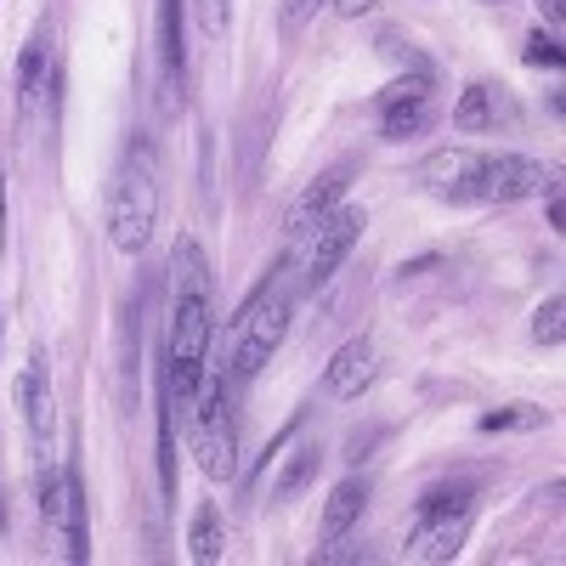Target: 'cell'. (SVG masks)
I'll return each mask as SVG.
<instances>
[{
	"mask_svg": "<svg viewBox=\"0 0 566 566\" xmlns=\"http://www.w3.org/2000/svg\"><path fill=\"white\" fill-rule=\"evenodd\" d=\"M374 386V340H346L335 357H328V368H323V391L335 397V402H357L363 391Z\"/></svg>",
	"mask_w": 566,
	"mask_h": 566,
	"instance_id": "7c38bea8",
	"label": "cell"
},
{
	"mask_svg": "<svg viewBox=\"0 0 566 566\" xmlns=\"http://www.w3.org/2000/svg\"><path fill=\"white\" fill-rule=\"evenodd\" d=\"M476 176H482V154L470 148H442L419 165V187L442 205H470L476 199Z\"/></svg>",
	"mask_w": 566,
	"mask_h": 566,
	"instance_id": "30bf717a",
	"label": "cell"
},
{
	"mask_svg": "<svg viewBox=\"0 0 566 566\" xmlns=\"http://www.w3.org/2000/svg\"><path fill=\"white\" fill-rule=\"evenodd\" d=\"M0 244H7V181H0Z\"/></svg>",
	"mask_w": 566,
	"mask_h": 566,
	"instance_id": "f546056e",
	"label": "cell"
},
{
	"mask_svg": "<svg viewBox=\"0 0 566 566\" xmlns=\"http://www.w3.org/2000/svg\"><path fill=\"white\" fill-rule=\"evenodd\" d=\"M0 533H7V499H0Z\"/></svg>",
	"mask_w": 566,
	"mask_h": 566,
	"instance_id": "4dcf8cb0",
	"label": "cell"
},
{
	"mask_svg": "<svg viewBox=\"0 0 566 566\" xmlns=\"http://www.w3.org/2000/svg\"><path fill=\"white\" fill-rule=\"evenodd\" d=\"M549 181H555V170H544V159H533V154H482L476 199H488V205H522V199H538Z\"/></svg>",
	"mask_w": 566,
	"mask_h": 566,
	"instance_id": "ba28073f",
	"label": "cell"
},
{
	"mask_svg": "<svg viewBox=\"0 0 566 566\" xmlns=\"http://www.w3.org/2000/svg\"><path fill=\"white\" fill-rule=\"evenodd\" d=\"M363 510H368V482L363 476L335 482V488H328V499H323V538H346L363 522Z\"/></svg>",
	"mask_w": 566,
	"mask_h": 566,
	"instance_id": "e0dca14e",
	"label": "cell"
},
{
	"mask_svg": "<svg viewBox=\"0 0 566 566\" xmlns=\"http://www.w3.org/2000/svg\"><path fill=\"white\" fill-rule=\"evenodd\" d=\"M45 80H52V34H34L18 57V119L34 125L40 119V103H45Z\"/></svg>",
	"mask_w": 566,
	"mask_h": 566,
	"instance_id": "5bb4252c",
	"label": "cell"
},
{
	"mask_svg": "<svg viewBox=\"0 0 566 566\" xmlns=\"http://www.w3.org/2000/svg\"><path fill=\"white\" fill-rule=\"evenodd\" d=\"M352 170H357L352 159H340L335 170H323V176L306 187V193L290 205V216H283V232H290V239H306V232H312L328 210H335V205H340V193L352 187Z\"/></svg>",
	"mask_w": 566,
	"mask_h": 566,
	"instance_id": "8fae6325",
	"label": "cell"
},
{
	"mask_svg": "<svg viewBox=\"0 0 566 566\" xmlns=\"http://www.w3.org/2000/svg\"><path fill=\"white\" fill-rule=\"evenodd\" d=\"M165 210V187H159V154L148 136H136L125 148V165L114 176V193H108V239L119 255H142L154 244V227Z\"/></svg>",
	"mask_w": 566,
	"mask_h": 566,
	"instance_id": "3957f363",
	"label": "cell"
},
{
	"mask_svg": "<svg viewBox=\"0 0 566 566\" xmlns=\"http://www.w3.org/2000/svg\"><path fill=\"white\" fill-rule=\"evenodd\" d=\"M232 391H239L232 363L205 368L193 408L181 413L187 448L199 453V470H205L210 482H232V476H239V402H232Z\"/></svg>",
	"mask_w": 566,
	"mask_h": 566,
	"instance_id": "7a4b0ae2",
	"label": "cell"
},
{
	"mask_svg": "<svg viewBox=\"0 0 566 566\" xmlns=\"http://www.w3.org/2000/svg\"><path fill=\"white\" fill-rule=\"evenodd\" d=\"M34 504H40V522L52 527L57 555L69 566L91 560L85 544V488H80V464L74 459H52V448L34 453Z\"/></svg>",
	"mask_w": 566,
	"mask_h": 566,
	"instance_id": "277c9868",
	"label": "cell"
},
{
	"mask_svg": "<svg viewBox=\"0 0 566 566\" xmlns=\"http://www.w3.org/2000/svg\"><path fill=\"white\" fill-rule=\"evenodd\" d=\"M317 7H323V0H283V18H277V23H283V34H295V29H301Z\"/></svg>",
	"mask_w": 566,
	"mask_h": 566,
	"instance_id": "484cf974",
	"label": "cell"
},
{
	"mask_svg": "<svg viewBox=\"0 0 566 566\" xmlns=\"http://www.w3.org/2000/svg\"><path fill=\"white\" fill-rule=\"evenodd\" d=\"M527 63H533V69H560V63H566V52H560V34L533 29V34H527Z\"/></svg>",
	"mask_w": 566,
	"mask_h": 566,
	"instance_id": "cb8c5ba5",
	"label": "cell"
},
{
	"mask_svg": "<svg viewBox=\"0 0 566 566\" xmlns=\"http://www.w3.org/2000/svg\"><path fill=\"white\" fill-rule=\"evenodd\" d=\"M187 555H193L199 566H216L227 555V527H221V504L216 499L193 504V522H187Z\"/></svg>",
	"mask_w": 566,
	"mask_h": 566,
	"instance_id": "ac0fdd59",
	"label": "cell"
},
{
	"mask_svg": "<svg viewBox=\"0 0 566 566\" xmlns=\"http://www.w3.org/2000/svg\"><path fill=\"white\" fill-rule=\"evenodd\" d=\"M363 227H368V210L363 205H335L312 232H306V272H301V283L306 290H323L328 277H335L340 266H346V255L357 250V239H363Z\"/></svg>",
	"mask_w": 566,
	"mask_h": 566,
	"instance_id": "52a82bcc",
	"label": "cell"
},
{
	"mask_svg": "<svg viewBox=\"0 0 566 566\" xmlns=\"http://www.w3.org/2000/svg\"><path fill=\"white\" fill-rule=\"evenodd\" d=\"M431 74H402L380 91V136L386 142H408L431 130Z\"/></svg>",
	"mask_w": 566,
	"mask_h": 566,
	"instance_id": "9c48e42d",
	"label": "cell"
},
{
	"mask_svg": "<svg viewBox=\"0 0 566 566\" xmlns=\"http://www.w3.org/2000/svg\"><path fill=\"white\" fill-rule=\"evenodd\" d=\"M470 515H476V493L470 488H431L413 504V522H408V560L419 566H437L453 560L470 538Z\"/></svg>",
	"mask_w": 566,
	"mask_h": 566,
	"instance_id": "8992f818",
	"label": "cell"
},
{
	"mask_svg": "<svg viewBox=\"0 0 566 566\" xmlns=\"http://www.w3.org/2000/svg\"><path fill=\"white\" fill-rule=\"evenodd\" d=\"M560 340H566V301L549 295V301L533 312V346H549V352H555Z\"/></svg>",
	"mask_w": 566,
	"mask_h": 566,
	"instance_id": "7402d4cb",
	"label": "cell"
},
{
	"mask_svg": "<svg viewBox=\"0 0 566 566\" xmlns=\"http://www.w3.org/2000/svg\"><path fill=\"white\" fill-rule=\"evenodd\" d=\"M538 424H549L544 408H533V402H510V408H488V413L476 419V431H482V437H504V431H538Z\"/></svg>",
	"mask_w": 566,
	"mask_h": 566,
	"instance_id": "ffe728a7",
	"label": "cell"
},
{
	"mask_svg": "<svg viewBox=\"0 0 566 566\" xmlns=\"http://www.w3.org/2000/svg\"><path fill=\"white\" fill-rule=\"evenodd\" d=\"M290 312H295V290L290 277H283V266L261 283V290L250 295V306L239 312V346H232V380H255V374L277 357L283 335H290Z\"/></svg>",
	"mask_w": 566,
	"mask_h": 566,
	"instance_id": "5b68a950",
	"label": "cell"
},
{
	"mask_svg": "<svg viewBox=\"0 0 566 566\" xmlns=\"http://www.w3.org/2000/svg\"><path fill=\"white\" fill-rule=\"evenodd\" d=\"M159 493L176 499V402L159 380Z\"/></svg>",
	"mask_w": 566,
	"mask_h": 566,
	"instance_id": "44dd1931",
	"label": "cell"
},
{
	"mask_svg": "<svg viewBox=\"0 0 566 566\" xmlns=\"http://www.w3.org/2000/svg\"><path fill=\"white\" fill-rule=\"evenodd\" d=\"M317 464H323V448H317V442H301V448L290 453V464H283V476L272 482V499H277V504H295V499L317 482Z\"/></svg>",
	"mask_w": 566,
	"mask_h": 566,
	"instance_id": "d6986e66",
	"label": "cell"
},
{
	"mask_svg": "<svg viewBox=\"0 0 566 566\" xmlns=\"http://www.w3.org/2000/svg\"><path fill=\"white\" fill-rule=\"evenodd\" d=\"M227 18H232V0H199V23H205L210 40L227 34Z\"/></svg>",
	"mask_w": 566,
	"mask_h": 566,
	"instance_id": "d4e9b609",
	"label": "cell"
},
{
	"mask_svg": "<svg viewBox=\"0 0 566 566\" xmlns=\"http://www.w3.org/2000/svg\"><path fill=\"white\" fill-rule=\"evenodd\" d=\"M499 119H510V97L499 85L476 80V85H464L459 91V103H453V130H499Z\"/></svg>",
	"mask_w": 566,
	"mask_h": 566,
	"instance_id": "2e32d148",
	"label": "cell"
},
{
	"mask_svg": "<svg viewBox=\"0 0 566 566\" xmlns=\"http://www.w3.org/2000/svg\"><path fill=\"white\" fill-rule=\"evenodd\" d=\"M159 63H165L170 103H181V85H187V0H159Z\"/></svg>",
	"mask_w": 566,
	"mask_h": 566,
	"instance_id": "9a60e30c",
	"label": "cell"
},
{
	"mask_svg": "<svg viewBox=\"0 0 566 566\" xmlns=\"http://www.w3.org/2000/svg\"><path fill=\"white\" fill-rule=\"evenodd\" d=\"M210 340H216V272L205 244L193 232H181L170 250V323H165V374H159L176 413H187L199 397Z\"/></svg>",
	"mask_w": 566,
	"mask_h": 566,
	"instance_id": "6da1fadb",
	"label": "cell"
},
{
	"mask_svg": "<svg viewBox=\"0 0 566 566\" xmlns=\"http://www.w3.org/2000/svg\"><path fill=\"white\" fill-rule=\"evenodd\" d=\"M23 419H29V437H34V453L52 448V386H45V352H34L18 374V386H12Z\"/></svg>",
	"mask_w": 566,
	"mask_h": 566,
	"instance_id": "4fadbf2b",
	"label": "cell"
},
{
	"mask_svg": "<svg viewBox=\"0 0 566 566\" xmlns=\"http://www.w3.org/2000/svg\"><path fill=\"white\" fill-rule=\"evenodd\" d=\"M544 193H549V227L560 232V181H549V187H544Z\"/></svg>",
	"mask_w": 566,
	"mask_h": 566,
	"instance_id": "83f0119b",
	"label": "cell"
},
{
	"mask_svg": "<svg viewBox=\"0 0 566 566\" xmlns=\"http://www.w3.org/2000/svg\"><path fill=\"white\" fill-rule=\"evenodd\" d=\"M380 52H386L391 63H402L408 74H431V63H424V52H413V40H402L397 29H386V34H380Z\"/></svg>",
	"mask_w": 566,
	"mask_h": 566,
	"instance_id": "603a6c76",
	"label": "cell"
},
{
	"mask_svg": "<svg viewBox=\"0 0 566 566\" xmlns=\"http://www.w3.org/2000/svg\"><path fill=\"white\" fill-rule=\"evenodd\" d=\"M538 7H544V18H549V23H560V7H566V0H538Z\"/></svg>",
	"mask_w": 566,
	"mask_h": 566,
	"instance_id": "f1b7e54d",
	"label": "cell"
},
{
	"mask_svg": "<svg viewBox=\"0 0 566 566\" xmlns=\"http://www.w3.org/2000/svg\"><path fill=\"white\" fill-rule=\"evenodd\" d=\"M328 7H335L340 18H363V12H374V7H380V0H328Z\"/></svg>",
	"mask_w": 566,
	"mask_h": 566,
	"instance_id": "4316f807",
	"label": "cell"
}]
</instances>
